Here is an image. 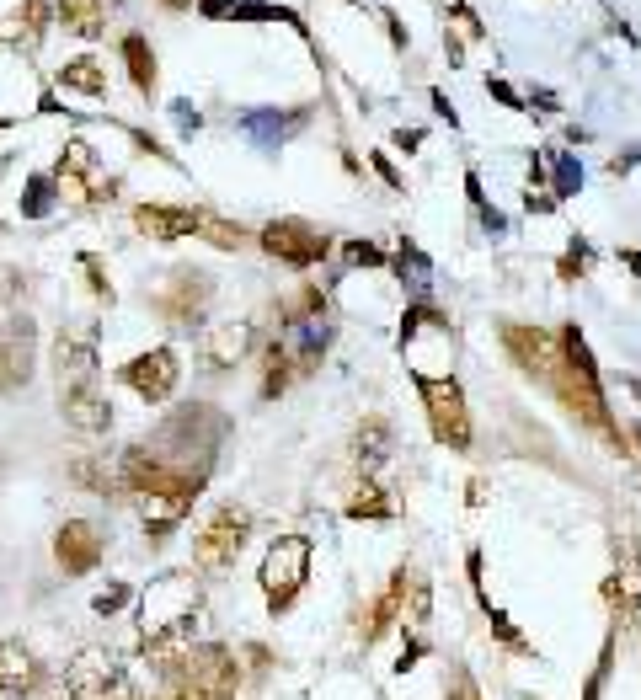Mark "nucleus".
Returning <instances> with one entry per match:
<instances>
[{
    "instance_id": "nucleus-1",
    "label": "nucleus",
    "mask_w": 641,
    "mask_h": 700,
    "mask_svg": "<svg viewBox=\"0 0 641 700\" xmlns=\"http://www.w3.org/2000/svg\"><path fill=\"white\" fill-rule=\"evenodd\" d=\"M556 342H561V359L545 369V380L540 385H551V396L567 407L577 423H583L588 433H599V439L615 449V455H625V433L615 423V412H609V401H604V380H599V359H593V348H588V337L577 332V321L567 326H556Z\"/></svg>"
},
{
    "instance_id": "nucleus-2",
    "label": "nucleus",
    "mask_w": 641,
    "mask_h": 700,
    "mask_svg": "<svg viewBox=\"0 0 641 700\" xmlns=\"http://www.w3.org/2000/svg\"><path fill=\"white\" fill-rule=\"evenodd\" d=\"M198 583L193 572H161V578L145 583L139 594V652L150 663L171 658V652L193 647V631H198Z\"/></svg>"
},
{
    "instance_id": "nucleus-3",
    "label": "nucleus",
    "mask_w": 641,
    "mask_h": 700,
    "mask_svg": "<svg viewBox=\"0 0 641 700\" xmlns=\"http://www.w3.org/2000/svg\"><path fill=\"white\" fill-rule=\"evenodd\" d=\"M166 700H236L241 695V663L220 642H193L155 663Z\"/></svg>"
},
{
    "instance_id": "nucleus-4",
    "label": "nucleus",
    "mask_w": 641,
    "mask_h": 700,
    "mask_svg": "<svg viewBox=\"0 0 641 700\" xmlns=\"http://www.w3.org/2000/svg\"><path fill=\"white\" fill-rule=\"evenodd\" d=\"M412 385L422 396V412H428V428L433 439H439L444 449H455V455H465L471 449V407H465V391L455 375H422V369H412Z\"/></svg>"
},
{
    "instance_id": "nucleus-5",
    "label": "nucleus",
    "mask_w": 641,
    "mask_h": 700,
    "mask_svg": "<svg viewBox=\"0 0 641 700\" xmlns=\"http://www.w3.org/2000/svg\"><path fill=\"white\" fill-rule=\"evenodd\" d=\"M257 578H262V594H268V610L284 615L310 578V535H278L268 556H262Z\"/></svg>"
},
{
    "instance_id": "nucleus-6",
    "label": "nucleus",
    "mask_w": 641,
    "mask_h": 700,
    "mask_svg": "<svg viewBox=\"0 0 641 700\" xmlns=\"http://www.w3.org/2000/svg\"><path fill=\"white\" fill-rule=\"evenodd\" d=\"M246 540H252V513L236 503H220L203 519V530H193V562L203 572H225V567H236Z\"/></svg>"
},
{
    "instance_id": "nucleus-7",
    "label": "nucleus",
    "mask_w": 641,
    "mask_h": 700,
    "mask_svg": "<svg viewBox=\"0 0 641 700\" xmlns=\"http://www.w3.org/2000/svg\"><path fill=\"white\" fill-rule=\"evenodd\" d=\"M257 246L273 262H289V268H321L326 252H332V236H326L321 225L284 214V220H268V225L257 230Z\"/></svg>"
},
{
    "instance_id": "nucleus-8",
    "label": "nucleus",
    "mask_w": 641,
    "mask_h": 700,
    "mask_svg": "<svg viewBox=\"0 0 641 700\" xmlns=\"http://www.w3.org/2000/svg\"><path fill=\"white\" fill-rule=\"evenodd\" d=\"M129 684L134 679L123 674V663L107 647H81L65 668V695L70 700H118Z\"/></svg>"
},
{
    "instance_id": "nucleus-9",
    "label": "nucleus",
    "mask_w": 641,
    "mask_h": 700,
    "mask_svg": "<svg viewBox=\"0 0 641 700\" xmlns=\"http://www.w3.org/2000/svg\"><path fill=\"white\" fill-rule=\"evenodd\" d=\"M38 369V326L33 316H6L0 321V396H17L33 385Z\"/></svg>"
},
{
    "instance_id": "nucleus-10",
    "label": "nucleus",
    "mask_w": 641,
    "mask_h": 700,
    "mask_svg": "<svg viewBox=\"0 0 641 700\" xmlns=\"http://www.w3.org/2000/svg\"><path fill=\"white\" fill-rule=\"evenodd\" d=\"M118 380L129 385L139 401L161 407V401H171V391H177V380H182V359H177V348H150V353H139V359L123 364Z\"/></svg>"
},
{
    "instance_id": "nucleus-11",
    "label": "nucleus",
    "mask_w": 641,
    "mask_h": 700,
    "mask_svg": "<svg viewBox=\"0 0 641 700\" xmlns=\"http://www.w3.org/2000/svg\"><path fill=\"white\" fill-rule=\"evenodd\" d=\"M497 337H503V353L513 359V369L529 375V380H545V369L561 359V342H556V332H545V326L503 321V326H497Z\"/></svg>"
},
{
    "instance_id": "nucleus-12",
    "label": "nucleus",
    "mask_w": 641,
    "mask_h": 700,
    "mask_svg": "<svg viewBox=\"0 0 641 700\" xmlns=\"http://www.w3.org/2000/svg\"><path fill=\"white\" fill-rule=\"evenodd\" d=\"M209 294H214V284H209V273H203V268H171L166 289H155L150 305L161 310L166 321H177V326H198Z\"/></svg>"
},
{
    "instance_id": "nucleus-13",
    "label": "nucleus",
    "mask_w": 641,
    "mask_h": 700,
    "mask_svg": "<svg viewBox=\"0 0 641 700\" xmlns=\"http://www.w3.org/2000/svg\"><path fill=\"white\" fill-rule=\"evenodd\" d=\"M102 551H107V535H102V524H91V519H65L54 530V562H59L65 578H86V572H97Z\"/></svg>"
},
{
    "instance_id": "nucleus-14",
    "label": "nucleus",
    "mask_w": 641,
    "mask_h": 700,
    "mask_svg": "<svg viewBox=\"0 0 641 700\" xmlns=\"http://www.w3.org/2000/svg\"><path fill=\"white\" fill-rule=\"evenodd\" d=\"M59 417L81 433H107L113 428V407L102 396V380H75V385H59Z\"/></svg>"
},
{
    "instance_id": "nucleus-15",
    "label": "nucleus",
    "mask_w": 641,
    "mask_h": 700,
    "mask_svg": "<svg viewBox=\"0 0 641 700\" xmlns=\"http://www.w3.org/2000/svg\"><path fill=\"white\" fill-rule=\"evenodd\" d=\"M406 583H412V567H396V572H390V583H385L380 594H374V599L364 604V610H358V642H364V647H374V642H380V636L401 620Z\"/></svg>"
},
{
    "instance_id": "nucleus-16",
    "label": "nucleus",
    "mask_w": 641,
    "mask_h": 700,
    "mask_svg": "<svg viewBox=\"0 0 641 700\" xmlns=\"http://www.w3.org/2000/svg\"><path fill=\"white\" fill-rule=\"evenodd\" d=\"M198 11L209 22H289L300 38H310L305 22H300V11L273 6V0H198Z\"/></svg>"
},
{
    "instance_id": "nucleus-17",
    "label": "nucleus",
    "mask_w": 641,
    "mask_h": 700,
    "mask_svg": "<svg viewBox=\"0 0 641 700\" xmlns=\"http://www.w3.org/2000/svg\"><path fill=\"white\" fill-rule=\"evenodd\" d=\"M38 684H43V663L33 658V647H27L22 636H6V642H0V695L22 700V695H33Z\"/></svg>"
},
{
    "instance_id": "nucleus-18",
    "label": "nucleus",
    "mask_w": 641,
    "mask_h": 700,
    "mask_svg": "<svg viewBox=\"0 0 641 700\" xmlns=\"http://www.w3.org/2000/svg\"><path fill=\"white\" fill-rule=\"evenodd\" d=\"M54 380H97V332H59L54 337Z\"/></svg>"
},
{
    "instance_id": "nucleus-19",
    "label": "nucleus",
    "mask_w": 641,
    "mask_h": 700,
    "mask_svg": "<svg viewBox=\"0 0 641 700\" xmlns=\"http://www.w3.org/2000/svg\"><path fill=\"white\" fill-rule=\"evenodd\" d=\"M134 230L150 241H182V236H198V209H182V204H139L134 209Z\"/></svg>"
},
{
    "instance_id": "nucleus-20",
    "label": "nucleus",
    "mask_w": 641,
    "mask_h": 700,
    "mask_svg": "<svg viewBox=\"0 0 641 700\" xmlns=\"http://www.w3.org/2000/svg\"><path fill=\"white\" fill-rule=\"evenodd\" d=\"M252 342H257L252 321H225V326H214V332L203 337V364L209 369H236L246 353H252Z\"/></svg>"
},
{
    "instance_id": "nucleus-21",
    "label": "nucleus",
    "mask_w": 641,
    "mask_h": 700,
    "mask_svg": "<svg viewBox=\"0 0 641 700\" xmlns=\"http://www.w3.org/2000/svg\"><path fill=\"white\" fill-rule=\"evenodd\" d=\"M118 54H123V65H129V81H134L139 97H155V86H161V65H155L150 38L145 33H123Z\"/></svg>"
},
{
    "instance_id": "nucleus-22",
    "label": "nucleus",
    "mask_w": 641,
    "mask_h": 700,
    "mask_svg": "<svg viewBox=\"0 0 641 700\" xmlns=\"http://www.w3.org/2000/svg\"><path fill=\"white\" fill-rule=\"evenodd\" d=\"M203 417H209V412H203V407H193V412H182V417H171V423H166V433H161V439H182V433H187V439H193L198 449H203V455H209L214 460V444H220V439H198V423H203ZM155 455H161L166 465H177V471H193V465H187V444H177V449H155ZM203 476V471H198Z\"/></svg>"
},
{
    "instance_id": "nucleus-23",
    "label": "nucleus",
    "mask_w": 641,
    "mask_h": 700,
    "mask_svg": "<svg viewBox=\"0 0 641 700\" xmlns=\"http://www.w3.org/2000/svg\"><path fill=\"white\" fill-rule=\"evenodd\" d=\"M310 123V107H300V113H241V129L257 139V145H284V139L294 134V129H305Z\"/></svg>"
},
{
    "instance_id": "nucleus-24",
    "label": "nucleus",
    "mask_w": 641,
    "mask_h": 700,
    "mask_svg": "<svg viewBox=\"0 0 641 700\" xmlns=\"http://www.w3.org/2000/svg\"><path fill=\"white\" fill-rule=\"evenodd\" d=\"M54 81L65 86V91H81V97H91V102H102V97H107V70H102V59H91V54L65 59Z\"/></svg>"
},
{
    "instance_id": "nucleus-25",
    "label": "nucleus",
    "mask_w": 641,
    "mask_h": 700,
    "mask_svg": "<svg viewBox=\"0 0 641 700\" xmlns=\"http://www.w3.org/2000/svg\"><path fill=\"white\" fill-rule=\"evenodd\" d=\"M70 481H75L81 492H97V497H123L118 465H107V455H81V460H70Z\"/></svg>"
},
{
    "instance_id": "nucleus-26",
    "label": "nucleus",
    "mask_w": 641,
    "mask_h": 700,
    "mask_svg": "<svg viewBox=\"0 0 641 700\" xmlns=\"http://www.w3.org/2000/svg\"><path fill=\"white\" fill-rule=\"evenodd\" d=\"M54 11H59V22L81 38L107 33V0H54Z\"/></svg>"
},
{
    "instance_id": "nucleus-27",
    "label": "nucleus",
    "mask_w": 641,
    "mask_h": 700,
    "mask_svg": "<svg viewBox=\"0 0 641 700\" xmlns=\"http://www.w3.org/2000/svg\"><path fill=\"white\" fill-rule=\"evenodd\" d=\"M294 380V359H289V342L273 337L268 348H262V401H278L284 396V385Z\"/></svg>"
},
{
    "instance_id": "nucleus-28",
    "label": "nucleus",
    "mask_w": 641,
    "mask_h": 700,
    "mask_svg": "<svg viewBox=\"0 0 641 700\" xmlns=\"http://www.w3.org/2000/svg\"><path fill=\"white\" fill-rule=\"evenodd\" d=\"M545 193H551L556 204H561V198L583 193V161H577L572 150H556L551 155V166H545Z\"/></svg>"
},
{
    "instance_id": "nucleus-29",
    "label": "nucleus",
    "mask_w": 641,
    "mask_h": 700,
    "mask_svg": "<svg viewBox=\"0 0 641 700\" xmlns=\"http://www.w3.org/2000/svg\"><path fill=\"white\" fill-rule=\"evenodd\" d=\"M198 241L220 246V252H241V246H246V225L225 220V214H209V209H198Z\"/></svg>"
},
{
    "instance_id": "nucleus-30",
    "label": "nucleus",
    "mask_w": 641,
    "mask_h": 700,
    "mask_svg": "<svg viewBox=\"0 0 641 700\" xmlns=\"http://www.w3.org/2000/svg\"><path fill=\"white\" fill-rule=\"evenodd\" d=\"M390 513H396V503L385 497L380 481H358L348 497V519H390Z\"/></svg>"
},
{
    "instance_id": "nucleus-31",
    "label": "nucleus",
    "mask_w": 641,
    "mask_h": 700,
    "mask_svg": "<svg viewBox=\"0 0 641 700\" xmlns=\"http://www.w3.org/2000/svg\"><path fill=\"white\" fill-rule=\"evenodd\" d=\"M390 439H396V433H390V423L385 417H364V423H358V460H385L390 455Z\"/></svg>"
},
{
    "instance_id": "nucleus-32",
    "label": "nucleus",
    "mask_w": 641,
    "mask_h": 700,
    "mask_svg": "<svg viewBox=\"0 0 641 700\" xmlns=\"http://www.w3.org/2000/svg\"><path fill=\"white\" fill-rule=\"evenodd\" d=\"M59 204V182L54 177H43V171H38V177L33 182H27V198H22V214H27V220H38V214H49Z\"/></svg>"
},
{
    "instance_id": "nucleus-33",
    "label": "nucleus",
    "mask_w": 641,
    "mask_h": 700,
    "mask_svg": "<svg viewBox=\"0 0 641 700\" xmlns=\"http://www.w3.org/2000/svg\"><path fill=\"white\" fill-rule=\"evenodd\" d=\"M396 273H401V284H406V278H412V284H428V273H433V262L428 257H422L417 252V246L412 241H396Z\"/></svg>"
},
{
    "instance_id": "nucleus-34",
    "label": "nucleus",
    "mask_w": 641,
    "mask_h": 700,
    "mask_svg": "<svg viewBox=\"0 0 641 700\" xmlns=\"http://www.w3.org/2000/svg\"><path fill=\"white\" fill-rule=\"evenodd\" d=\"M588 262H593V246L583 241V236H572V246H567V257L556 262V278L561 284H577V278L588 273Z\"/></svg>"
},
{
    "instance_id": "nucleus-35",
    "label": "nucleus",
    "mask_w": 641,
    "mask_h": 700,
    "mask_svg": "<svg viewBox=\"0 0 641 700\" xmlns=\"http://www.w3.org/2000/svg\"><path fill=\"white\" fill-rule=\"evenodd\" d=\"M342 262H348V268H374V273L390 268V257L374 241H348V246H342Z\"/></svg>"
},
{
    "instance_id": "nucleus-36",
    "label": "nucleus",
    "mask_w": 641,
    "mask_h": 700,
    "mask_svg": "<svg viewBox=\"0 0 641 700\" xmlns=\"http://www.w3.org/2000/svg\"><path fill=\"white\" fill-rule=\"evenodd\" d=\"M487 97L492 102H503L508 113H529V102H524V91L513 86V81H503V75H487Z\"/></svg>"
},
{
    "instance_id": "nucleus-37",
    "label": "nucleus",
    "mask_w": 641,
    "mask_h": 700,
    "mask_svg": "<svg viewBox=\"0 0 641 700\" xmlns=\"http://www.w3.org/2000/svg\"><path fill=\"white\" fill-rule=\"evenodd\" d=\"M609 663H615V636H604V652H599V663H593V674H588V684H583V700H599V695H604Z\"/></svg>"
},
{
    "instance_id": "nucleus-38",
    "label": "nucleus",
    "mask_w": 641,
    "mask_h": 700,
    "mask_svg": "<svg viewBox=\"0 0 641 700\" xmlns=\"http://www.w3.org/2000/svg\"><path fill=\"white\" fill-rule=\"evenodd\" d=\"M81 268H86V284H91V294L113 305V284H107V273H102V257H97V252H86V257H81Z\"/></svg>"
},
{
    "instance_id": "nucleus-39",
    "label": "nucleus",
    "mask_w": 641,
    "mask_h": 700,
    "mask_svg": "<svg viewBox=\"0 0 641 700\" xmlns=\"http://www.w3.org/2000/svg\"><path fill=\"white\" fill-rule=\"evenodd\" d=\"M134 594H129V588H123V583H113V588H107V594H97V604H91V610H97V615H118L123 610V604H129Z\"/></svg>"
},
{
    "instance_id": "nucleus-40",
    "label": "nucleus",
    "mask_w": 641,
    "mask_h": 700,
    "mask_svg": "<svg viewBox=\"0 0 641 700\" xmlns=\"http://www.w3.org/2000/svg\"><path fill=\"white\" fill-rule=\"evenodd\" d=\"M641 166V145H631V150H615L609 155V177H625V171H636Z\"/></svg>"
},
{
    "instance_id": "nucleus-41",
    "label": "nucleus",
    "mask_w": 641,
    "mask_h": 700,
    "mask_svg": "<svg viewBox=\"0 0 641 700\" xmlns=\"http://www.w3.org/2000/svg\"><path fill=\"white\" fill-rule=\"evenodd\" d=\"M529 107H540V113H561V97L551 86H529V97H524Z\"/></svg>"
},
{
    "instance_id": "nucleus-42",
    "label": "nucleus",
    "mask_w": 641,
    "mask_h": 700,
    "mask_svg": "<svg viewBox=\"0 0 641 700\" xmlns=\"http://www.w3.org/2000/svg\"><path fill=\"white\" fill-rule=\"evenodd\" d=\"M380 22H385V33H390V43H396V49H406V43H412V38H406V27H401V17H396L390 6H380Z\"/></svg>"
},
{
    "instance_id": "nucleus-43",
    "label": "nucleus",
    "mask_w": 641,
    "mask_h": 700,
    "mask_svg": "<svg viewBox=\"0 0 641 700\" xmlns=\"http://www.w3.org/2000/svg\"><path fill=\"white\" fill-rule=\"evenodd\" d=\"M374 171H380V177H385V188H406V182H401V171H396V161H390V155H380V150H374Z\"/></svg>"
},
{
    "instance_id": "nucleus-44",
    "label": "nucleus",
    "mask_w": 641,
    "mask_h": 700,
    "mask_svg": "<svg viewBox=\"0 0 641 700\" xmlns=\"http://www.w3.org/2000/svg\"><path fill=\"white\" fill-rule=\"evenodd\" d=\"M524 209H529V214H556V198L545 193V188H529V193H524Z\"/></svg>"
},
{
    "instance_id": "nucleus-45",
    "label": "nucleus",
    "mask_w": 641,
    "mask_h": 700,
    "mask_svg": "<svg viewBox=\"0 0 641 700\" xmlns=\"http://www.w3.org/2000/svg\"><path fill=\"white\" fill-rule=\"evenodd\" d=\"M390 145H396L401 155H417L422 150V129H396V134H390Z\"/></svg>"
},
{
    "instance_id": "nucleus-46",
    "label": "nucleus",
    "mask_w": 641,
    "mask_h": 700,
    "mask_svg": "<svg viewBox=\"0 0 641 700\" xmlns=\"http://www.w3.org/2000/svg\"><path fill=\"white\" fill-rule=\"evenodd\" d=\"M465 198H471V209L487 204V188H481V171H465Z\"/></svg>"
},
{
    "instance_id": "nucleus-47",
    "label": "nucleus",
    "mask_w": 641,
    "mask_h": 700,
    "mask_svg": "<svg viewBox=\"0 0 641 700\" xmlns=\"http://www.w3.org/2000/svg\"><path fill=\"white\" fill-rule=\"evenodd\" d=\"M428 102H433V113H439V118H449V129L460 123V113L449 107V97H444V91H428Z\"/></svg>"
},
{
    "instance_id": "nucleus-48",
    "label": "nucleus",
    "mask_w": 641,
    "mask_h": 700,
    "mask_svg": "<svg viewBox=\"0 0 641 700\" xmlns=\"http://www.w3.org/2000/svg\"><path fill=\"white\" fill-rule=\"evenodd\" d=\"M609 33H615L620 43H631V49H636V43H641V38H636V27H631V22H620L615 11H609Z\"/></svg>"
},
{
    "instance_id": "nucleus-49",
    "label": "nucleus",
    "mask_w": 641,
    "mask_h": 700,
    "mask_svg": "<svg viewBox=\"0 0 641 700\" xmlns=\"http://www.w3.org/2000/svg\"><path fill=\"white\" fill-rule=\"evenodd\" d=\"M444 54H449V65H465V38L460 33H444Z\"/></svg>"
},
{
    "instance_id": "nucleus-50",
    "label": "nucleus",
    "mask_w": 641,
    "mask_h": 700,
    "mask_svg": "<svg viewBox=\"0 0 641 700\" xmlns=\"http://www.w3.org/2000/svg\"><path fill=\"white\" fill-rule=\"evenodd\" d=\"M177 123H182V134H198V113L187 102H177Z\"/></svg>"
},
{
    "instance_id": "nucleus-51",
    "label": "nucleus",
    "mask_w": 641,
    "mask_h": 700,
    "mask_svg": "<svg viewBox=\"0 0 641 700\" xmlns=\"http://www.w3.org/2000/svg\"><path fill=\"white\" fill-rule=\"evenodd\" d=\"M455 700H481V690H476V679H471V674H460V690H455Z\"/></svg>"
},
{
    "instance_id": "nucleus-52",
    "label": "nucleus",
    "mask_w": 641,
    "mask_h": 700,
    "mask_svg": "<svg viewBox=\"0 0 641 700\" xmlns=\"http://www.w3.org/2000/svg\"><path fill=\"white\" fill-rule=\"evenodd\" d=\"M118 700H166V695H150V690H139V684H129V690H123Z\"/></svg>"
},
{
    "instance_id": "nucleus-53",
    "label": "nucleus",
    "mask_w": 641,
    "mask_h": 700,
    "mask_svg": "<svg viewBox=\"0 0 641 700\" xmlns=\"http://www.w3.org/2000/svg\"><path fill=\"white\" fill-rule=\"evenodd\" d=\"M620 262L631 268V278H641V252H620Z\"/></svg>"
},
{
    "instance_id": "nucleus-54",
    "label": "nucleus",
    "mask_w": 641,
    "mask_h": 700,
    "mask_svg": "<svg viewBox=\"0 0 641 700\" xmlns=\"http://www.w3.org/2000/svg\"><path fill=\"white\" fill-rule=\"evenodd\" d=\"M166 11H193V0H161Z\"/></svg>"
},
{
    "instance_id": "nucleus-55",
    "label": "nucleus",
    "mask_w": 641,
    "mask_h": 700,
    "mask_svg": "<svg viewBox=\"0 0 641 700\" xmlns=\"http://www.w3.org/2000/svg\"><path fill=\"white\" fill-rule=\"evenodd\" d=\"M631 444H636V455H641V423L631 428Z\"/></svg>"
},
{
    "instance_id": "nucleus-56",
    "label": "nucleus",
    "mask_w": 641,
    "mask_h": 700,
    "mask_svg": "<svg viewBox=\"0 0 641 700\" xmlns=\"http://www.w3.org/2000/svg\"><path fill=\"white\" fill-rule=\"evenodd\" d=\"M0 129H6V118H0Z\"/></svg>"
}]
</instances>
